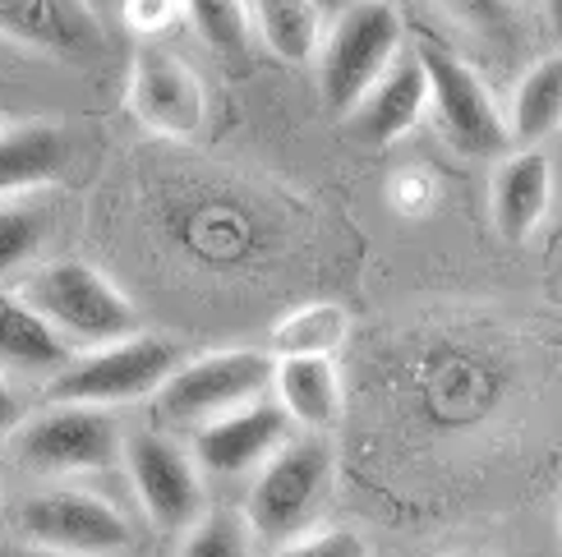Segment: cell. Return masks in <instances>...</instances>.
<instances>
[{"instance_id": "obj_3", "label": "cell", "mask_w": 562, "mask_h": 557, "mask_svg": "<svg viewBox=\"0 0 562 557\" xmlns=\"http://www.w3.org/2000/svg\"><path fill=\"white\" fill-rule=\"evenodd\" d=\"M23 305H33L60 337L88 345H111L138 332V314L98 268L88 263H52L23 286Z\"/></svg>"}, {"instance_id": "obj_20", "label": "cell", "mask_w": 562, "mask_h": 557, "mask_svg": "<svg viewBox=\"0 0 562 557\" xmlns=\"http://www.w3.org/2000/svg\"><path fill=\"white\" fill-rule=\"evenodd\" d=\"M180 10L190 14L194 33L203 37L207 52L217 56H245L249 52V0H180Z\"/></svg>"}, {"instance_id": "obj_15", "label": "cell", "mask_w": 562, "mask_h": 557, "mask_svg": "<svg viewBox=\"0 0 562 557\" xmlns=\"http://www.w3.org/2000/svg\"><path fill=\"white\" fill-rule=\"evenodd\" d=\"M549 190H553V175H549V157L540 148H526L503 161V171L494 180V221L507 240H526L544 221Z\"/></svg>"}, {"instance_id": "obj_18", "label": "cell", "mask_w": 562, "mask_h": 557, "mask_svg": "<svg viewBox=\"0 0 562 557\" xmlns=\"http://www.w3.org/2000/svg\"><path fill=\"white\" fill-rule=\"evenodd\" d=\"M249 29L263 37L277 60L300 65L318 52L323 19L314 0H249Z\"/></svg>"}, {"instance_id": "obj_23", "label": "cell", "mask_w": 562, "mask_h": 557, "mask_svg": "<svg viewBox=\"0 0 562 557\" xmlns=\"http://www.w3.org/2000/svg\"><path fill=\"white\" fill-rule=\"evenodd\" d=\"M42 245V213L33 207H0V272L23 268Z\"/></svg>"}, {"instance_id": "obj_25", "label": "cell", "mask_w": 562, "mask_h": 557, "mask_svg": "<svg viewBox=\"0 0 562 557\" xmlns=\"http://www.w3.org/2000/svg\"><path fill=\"white\" fill-rule=\"evenodd\" d=\"M277 557H369V544L356 530H323V535H295L277 548Z\"/></svg>"}, {"instance_id": "obj_22", "label": "cell", "mask_w": 562, "mask_h": 557, "mask_svg": "<svg viewBox=\"0 0 562 557\" xmlns=\"http://www.w3.org/2000/svg\"><path fill=\"white\" fill-rule=\"evenodd\" d=\"M337 337H341V314L327 309V305H314V309H300L291 322H281L277 351L281 355H295V351L327 355V345H337Z\"/></svg>"}, {"instance_id": "obj_11", "label": "cell", "mask_w": 562, "mask_h": 557, "mask_svg": "<svg viewBox=\"0 0 562 557\" xmlns=\"http://www.w3.org/2000/svg\"><path fill=\"white\" fill-rule=\"evenodd\" d=\"M130 106L153 134L190 138L203 125V83L167 46H138L130 69Z\"/></svg>"}, {"instance_id": "obj_7", "label": "cell", "mask_w": 562, "mask_h": 557, "mask_svg": "<svg viewBox=\"0 0 562 557\" xmlns=\"http://www.w3.org/2000/svg\"><path fill=\"white\" fill-rule=\"evenodd\" d=\"M23 466L37 475H92L121 461V429L106 406L56 401V410L37 414L19 433Z\"/></svg>"}, {"instance_id": "obj_10", "label": "cell", "mask_w": 562, "mask_h": 557, "mask_svg": "<svg viewBox=\"0 0 562 557\" xmlns=\"http://www.w3.org/2000/svg\"><path fill=\"white\" fill-rule=\"evenodd\" d=\"M0 37L75 65L106 52V29L92 0H0Z\"/></svg>"}, {"instance_id": "obj_1", "label": "cell", "mask_w": 562, "mask_h": 557, "mask_svg": "<svg viewBox=\"0 0 562 557\" xmlns=\"http://www.w3.org/2000/svg\"><path fill=\"white\" fill-rule=\"evenodd\" d=\"M327 479H333V456L318 437H286L263 461L249 489V535H259L263 544H286L304 535V525L318 516L327 498Z\"/></svg>"}, {"instance_id": "obj_13", "label": "cell", "mask_w": 562, "mask_h": 557, "mask_svg": "<svg viewBox=\"0 0 562 557\" xmlns=\"http://www.w3.org/2000/svg\"><path fill=\"white\" fill-rule=\"evenodd\" d=\"M425 102H429L425 69H419V60L411 56V60H392L383 75L341 111V121H346L350 138H360L369 148H387L396 138L411 134Z\"/></svg>"}, {"instance_id": "obj_27", "label": "cell", "mask_w": 562, "mask_h": 557, "mask_svg": "<svg viewBox=\"0 0 562 557\" xmlns=\"http://www.w3.org/2000/svg\"><path fill=\"white\" fill-rule=\"evenodd\" d=\"M23 424V401H19V391L0 378V437H5L10 429H19Z\"/></svg>"}, {"instance_id": "obj_5", "label": "cell", "mask_w": 562, "mask_h": 557, "mask_svg": "<svg viewBox=\"0 0 562 557\" xmlns=\"http://www.w3.org/2000/svg\"><path fill=\"white\" fill-rule=\"evenodd\" d=\"M272 383V360L263 351H217L194 364H176L153 391V420L171 429H199L203 420L263 397Z\"/></svg>"}, {"instance_id": "obj_26", "label": "cell", "mask_w": 562, "mask_h": 557, "mask_svg": "<svg viewBox=\"0 0 562 557\" xmlns=\"http://www.w3.org/2000/svg\"><path fill=\"white\" fill-rule=\"evenodd\" d=\"M176 14H184V10H180V0H125L130 29H134V33H144V37L161 33Z\"/></svg>"}, {"instance_id": "obj_24", "label": "cell", "mask_w": 562, "mask_h": 557, "mask_svg": "<svg viewBox=\"0 0 562 557\" xmlns=\"http://www.w3.org/2000/svg\"><path fill=\"white\" fill-rule=\"evenodd\" d=\"M461 29L480 37H512L517 33V0H438Z\"/></svg>"}, {"instance_id": "obj_6", "label": "cell", "mask_w": 562, "mask_h": 557, "mask_svg": "<svg viewBox=\"0 0 562 557\" xmlns=\"http://www.w3.org/2000/svg\"><path fill=\"white\" fill-rule=\"evenodd\" d=\"M415 60L425 69V88H429V102L438 111L442 138H448L461 157H475V161L503 157L512 148V134H507L503 115H498V106L488 98V88L480 83L475 69L434 42L419 46Z\"/></svg>"}, {"instance_id": "obj_21", "label": "cell", "mask_w": 562, "mask_h": 557, "mask_svg": "<svg viewBox=\"0 0 562 557\" xmlns=\"http://www.w3.org/2000/svg\"><path fill=\"white\" fill-rule=\"evenodd\" d=\"M180 557H249V525L236 512H213L203 516L190 539H184Z\"/></svg>"}, {"instance_id": "obj_12", "label": "cell", "mask_w": 562, "mask_h": 557, "mask_svg": "<svg viewBox=\"0 0 562 557\" xmlns=\"http://www.w3.org/2000/svg\"><path fill=\"white\" fill-rule=\"evenodd\" d=\"M286 437H291L286 410L254 397L245 406H231L213 414V420H203L194 429V456L213 475H245L254 466H263Z\"/></svg>"}, {"instance_id": "obj_8", "label": "cell", "mask_w": 562, "mask_h": 557, "mask_svg": "<svg viewBox=\"0 0 562 557\" xmlns=\"http://www.w3.org/2000/svg\"><path fill=\"white\" fill-rule=\"evenodd\" d=\"M19 525L33 544L69 557H111L130 548V521L106 498L83 489H56L29 498L19 512Z\"/></svg>"}, {"instance_id": "obj_9", "label": "cell", "mask_w": 562, "mask_h": 557, "mask_svg": "<svg viewBox=\"0 0 562 557\" xmlns=\"http://www.w3.org/2000/svg\"><path fill=\"white\" fill-rule=\"evenodd\" d=\"M125 461H130L134 493L157 530H184L199 521L203 484H199L194 461L184 456L171 437H161L157 429L134 433L125 443Z\"/></svg>"}, {"instance_id": "obj_17", "label": "cell", "mask_w": 562, "mask_h": 557, "mask_svg": "<svg viewBox=\"0 0 562 557\" xmlns=\"http://www.w3.org/2000/svg\"><path fill=\"white\" fill-rule=\"evenodd\" d=\"M0 360L29 374H56L75 360V351H69V337H60L33 305L0 299Z\"/></svg>"}, {"instance_id": "obj_16", "label": "cell", "mask_w": 562, "mask_h": 557, "mask_svg": "<svg viewBox=\"0 0 562 557\" xmlns=\"http://www.w3.org/2000/svg\"><path fill=\"white\" fill-rule=\"evenodd\" d=\"M65 161H69V144H65L60 125H52V121H29V125L0 129V198L56 180L65 171Z\"/></svg>"}, {"instance_id": "obj_2", "label": "cell", "mask_w": 562, "mask_h": 557, "mask_svg": "<svg viewBox=\"0 0 562 557\" xmlns=\"http://www.w3.org/2000/svg\"><path fill=\"white\" fill-rule=\"evenodd\" d=\"M180 364L176 345L167 337H121L92 355L69 360L46 383V401H75V406H125L167 383V374Z\"/></svg>"}, {"instance_id": "obj_14", "label": "cell", "mask_w": 562, "mask_h": 557, "mask_svg": "<svg viewBox=\"0 0 562 557\" xmlns=\"http://www.w3.org/2000/svg\"><path fill=\"white\" fill-rule=\"evenodd\" d=\"M272 383H277V406L286 410V420H300L310 429H327L337 424L341 414V383L337 368L327 355L314 351H295L272 360Z\"/></svg>"}, {"instance_id": "obj_19", "label": "cell", "mask_w": 562, "mask_h": 557, "mask_svg": "<svg viewBox=\"0 0 562 557\" xmlns=\"http://www.w3.org/2000/svg\"><path fill=\"white\" fill-rule=\"evenodd\" d=\"M558 121H562V56H544L517 83L507 134H512V144H521V148H540L558 129Z\"/></svg>"}, {"instance_id": "obj_4", "label": "cell", "mask_w": 562, "mask_h": 557, "mask_svg": "<svg viewBox=\"0 0 562 557\" xmlns=\"http://www.w3.org/2000/svg\"><path fill=\"white\" fill-rule=\"evenodd\" d=\"M402 52V14L387 0H356L318 46V88L333 115L383 75Z\"/></svg>"}]
</instances>
